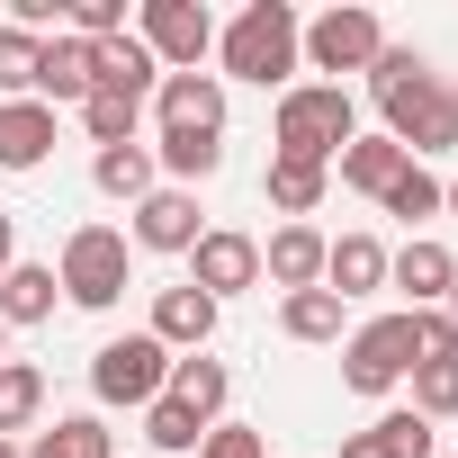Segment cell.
<instances>
[{
    "label": "cell",
    "mask_w": 458,
    "mask_h": 458,
    "mask_svg": "<svg viewBox=\"0 0 458 458\" xmlns=\"http://www.w3.org/2000/svg\"><path fill=\"white\" fill-rule=\"evenodd\" d=\"M90 81H99V90H117V99H135V108H144V99H153V90H162V64H153V55H144V46H135V37H99V46H90Z\"/></svg>",
    "instance_id": "15"
},
{
    "label": "cell",
    "mask_w": 458,
    "mask_h": 458,
    "mask_svg": "<svg viewBox=\"0 0 458 458\" xmlns=\"http://www.w3.org/2000/svg\"><path fill=\"white\" fill-rule=\"evenodd\" d=\"M207 431H216V422H198V413H189V404H171V395H153V404H144V440H153V449H171V458H198V440H207Z\"/></svg>",
    "instance_id": "29"
},
{
    "label": "cell",
    "mask_w": 458,
    "mask_h": 458,
    "mask_svg": "<svg viewBox=\"0 0 458 458\" xmlns=\"http://www.w3.org/2000/svg\"><path fill=\"white\" fill-rule=\"evenodd\" d=\"M90 180L108 189V198H153V144H108V153H90Z\"/></svg>",
    "instance_id": "26"
},
{
    "label": "cell",
    "mask_w": 458,
    "mask_h": 458,
    "mask_svg": "<svg viewBox=\"0 0 458 458\" xmlns=\"http://www.w3.org/2000/svg\"><path fill=\"white\" fill-rule=\"evenodd\" d=\"M0 458H28V449H19V440H0Z\"/></svg>",
    "instance_id": "39"
},
{
    "label": "cell",
    "mask_w": 458,
    "mask_h": 458,
    "mask_svg": "<svg viewBox=\"0 0 458 458\" xmlns=\"http://www.w3.org/2000/svg\"><path fill=\"white\" fill-rule=\"evenodd\" d=\"M126 270H135V243L117 225H72L64 234V261H55V288L81 306V315H108L126 297Z\"/></svg>",
    "instance_id": "4"
},
{
    "label": "cell",
    "mask_w": 458,
    "mask_h": 458,
    "mask_svg": "<svg viewBox=\"0 0 458 458\" xmlns=\"http://www.w3.org/2000/svg\"><path fill=\"white\" fill-rule=\"evenodd\" d=\"M386 216H404V225H422V216H440V180L422 171V162H404L395 180H386V198H377Z\"/></svg>",
    "instance_id": "32"
},
{
    "label": "cell",
    "mask_w": 458,
    "mask_h": 458,
    "mask_svg": "<svg viewBox=\"0 0 458 458\" xmlns=\"http://www.w3.org/2000/svg\"><path fill=\"white\" fill-rule=\"evenodd\" d=\"M55 261H10L0 270V324H46L55 315Z\"/></svg>",
    "instance_id": "19"
},
{
    "label": "cell",
    "mask_w": 458,
    "mask_h": 458,
    "mask_svg": "<svg viewBox=\"0 0 458 458\" xmlns=\"http://www.w3.org/2000/svg\"><path fill=\"white\" fill-rule=\"evenodd\" d=\"M0 360H10V324H0Z\"/></svg>",
    "instance_id": "40"
},
{
    "label": "cell",
    "mask_w": 458,
    "mask_h": 458,
    "mask_svg": "<svg viewBox=\"0 0 458 458\" xmlns=\"http://www.w3.org/2000/svg\"><path fill=\"white\" fill-rule=\"evenodd\" d=\"M342 458H440V449H431V422H422L413 404H395V413H377L369 431H351Z\"/></svg>",
    "instance_id": "18"
},
{
    "label": "cell",
    "mask_w": 458,
    "mask_h": 458,
    "mask_svg": "<svg viewBox=\"0 0 458 458\" xmlns=\"http://www.w3.org/2000/svg\"><path fill=\"white\" fill-rule=\"evenodd\" d=\"M10 261H19V216L0 207V270H10Z\"/></svg>",
    "instance_id": "36"
},
{
    "label": "cell",
    "mask_w": 458,
    "mask_h": 458,
    "mask_svg": "<svg viewBox=\"0 0 458 458\" xmlns=\"http://www.w3.org/2000/svg\"><path fill=\"white\" fill-rule=\"evenodd\" d=\"M28 458H117V440H108V422L99 413H64L55 431H37V449Z\"/></svg>",
    "instance_id": "28"
},
{
    "label": "cell",
    "mask_w": 458,
    "mask_h": 458,
    "mask_svg": "<svg viewBox=\"0 0 458 458\" xmlns=\"http://www.w3.org/2000/svg\"><path fill=\"white\" fill-rule=\"evenodd\" d=\"M171 404H189L198 422H216L225 413V395H234V377H225V360H207V351H189V360H171V386H162Z\"/></svg>",
    "instance_id": "20"
},
{
    "label": "cell",
    "mask_w": 458,
    "mask_h": 458,
    "mask_svg": "<svg viewBox=\"0 0 458 458\" xmlns=\"http://www.w3.org/2000/svg\"><path fill=\"white\" fill-rule=\"evenodd\" d=\"M369 99L386 108V135H395L404 162H422V153H458V90H449L413 46H377V64H369Z\"/></svg>",
    "instance_id": "1"
},
{
    "label": "cell",
    "mask_w": 458,
    "mask_h": 458,
    "mask_svg": "<svg viewBox=\"0 0 458 458\" xmlns=\"http://www.w3.org/2000/svg\"><path fill=\"white\" fill-rule=\"evenodd\" d=\"M90 90H99V81H90V46H81V37H46V64H37V99H46V108H55V99H72V108H81Z\"/></svg>",
    "instance_id": "21"
},
{
    "label": "cell",
    "mask_w": 458,
    "mask_h": 458,
    "mask_svg": "<svg viewBox=\"0 0 458 458\" xmlns=\"http://www.w3.org/2000/svg\"><path fill=\"white\" fill-rule=\"evenodd\" d=\"M413 413H422V422H449V413H458V360L413 369Z\"/></svg>",
    "instance_id": "33"
},
{
    "label": "cell",
    "mask_w": 458,
    "mask_h": 458,
    "mask_svg": "<svg viewBox=\"0 0 458 458\" xmlns=\"http://www.w3.org/2000/svg\"><path fill=\"white\" fill-rule=\"evenodd\" d=\"M261 279L270 288H324V234H315V225H279V234L261 243Z\"/></svg>",
    "instance_id": "14"
},
{
    "label": "cell",
    "mask_w": 458,
    "mask_h": 458,
    "mask_svg": "<svg viewBox=\"0 0 458 458\" xmlns=\"http://www.w3.org/2000/svg\"><path fill=\"white\" fill-rule=\"evenodd\" d=\"M162 386H171V351L153 333H117V342L90 351V395L99 404H153Z\"/></svg>",
    "instance_id": "6"
},
{
    "label": "cell",
    "mask_w": 458,
    "mask_h": 458,
    "mask_svg": "<svg viewBox=\"0 0 458 458\" xmlns=\"http://www.w3.org/2000/svg\"><path fill=\"white\" fill-rule=\"evenodd\" d=\"M377 46H386L377 10H342V0H333L324 19H306V28H297V55H306L315 72H369V64H377Z\"/></svg>",
    "instance_id": "8"
},
{
    "label": "cell",
    "mask_w": 458,
    "mask_h": 458,
    "mask_svg": "<svg viewBox=\"0 0 458 458\" xmlns=\"http://www.w3.org/2000/svg\"><path fill=\"white\" fill-rule=\"evenodd\" d=\"M324 189H333L324 162H288V153H270V207H279L288 225H306V216L324 207Z\"/></svg>",
    "instance_id": "23"
},
{
    "label": "cell",
    "mask_w": 458,
    "mask_h": 458,
    "mask_svg": "<svg viewBox=\"0 0 458 458\" xmlns=\"http://www.w3.org/2000/svg\"><path fill=\"white\" fill-rule=\"evenodd\" d=\"M297 10L288 0H252L243 19H225L216 28V81H252V90H297V72H306V55H297Z\"/></svg>",
    "instance_id": "2"
},
{
    "label": "cell",
    "mask_w": 458,
    "mask_h": 458,
    "mask_svg": "<svg viewBox=\"0 0 458 458\" xmlns=\"http://www.w3.org/2000/svg\"><path fill=\"white\" fill-rule=\"evenodd\" d=\"M189 288H207L216 306L243 297V288H261V243L234 234V225H207V234L189 243Z\"/></svg>",
    "instance_id": "9"
},
{
    "label": "cell",
    "mask_w": 458,
    "mask_h": 458,
    "mask_svg": "<svg viewBox=\"0 0 458 458\" xmlns=\"http://www.w3.org/2000/svg\"><path fill=\"white\" fill-rule=\"evenodd\" d=\"M449 279H458V261H449V243H431V234H413L404 252H386V288H404V297H413V315H422V306H440V297H449Z\"/></svg>",
    "instance_id": "12"
},
{
    "label": "cell",
    "mask_w": 458,
    "mask_h": 458,
    "mask_svg": "<svg viewBox=\"0 0 458 458\" xmlns=\"http://www.w3.org/2000/svg\"><path fill=\"white\" fill-rule=\"evenodd\" d=\"M333 171H342V189H360V198H386V180L404 171V153H395V135H351Z\"/></svg>",
    "instance_id": "22"
},
{
    "label": "cell",
    "mask_w": 458,
    "mask_h": 458,
    "mask_svg": "<svg viewBox=\"0 0 458 458\" xmlns=\"http://www.w3.org/2000/svg\"><path fill=\"white\" fill-rule=\"evenodd\" d=\"M144 333H153L162 351H207V333H216V297L180 279V288L153 297V324H144Z\"/></svg>",
    "instance_id": "13"
},
{
    "label": "cell",
    "mask_w": 458,
    "mask_h": 458,
    "mask_svg": "<svg viewBox=\"0 0 458 458\" xmlns=\"http://www.w3.org/2000/svg\"><path fill=\"white\" fill-rule=\"evenodd\" d=\"M440 315H449V324H458V279H449V297H440Z\"/></svg>",
    "instance_id": "38"
},
{
    "label": "cell",
    "mask_w": 458,
    "mask_h": 458,
    "mask_svg": "<svg viewBox=\"0 0 458 458\" xmlns=\"http://www.w3.org/2000/svg\"><path fill=\"white\" fill-rule=\"evenodd\" d=\"M404 315H413V306H404ZM431 360H458V324H449L440 306L413 315V369H431Z\"/></svg>",
    "instance_id": "34"
},
{
    "label": "cell",
    "mask_w": 458,
    "mask_h": 458,
    "mask_svg": "<svg viewBox=\"0 0 458 458\" xmlns=\"http://www.w3.org/2000/svg\"><path fill=\"white\" fill-rule=\"evenodd\" d=\"M135 126H144V108L135 99H117V90H90L81 99V135L108 153V144H135Z\"/></svg>",
    "instance_id": "30"
},
{
    "label": "cell",
    "mask_w": 458,
    "mask_h": 458,
    "mask_svg": "<svg viewBox=\"0 0 458 458\" xmlns=\"http://www.w3.org/2000/svg\"><path fill=\"white\" fill-rule=\"evenodd\" d=\"M37 64H46V37L0 28V90H10V99H37Z\"/></svg>",
    "instance_id": "31"
},
{
    "label": "cell",
    "mask_w": 458,
    "mask_h": 458,
    "mask_svg": "<svg viewBox=\"0 0 458 458\" xmlns=\"http://www.w3.org/2000/svg\"><path fill=\"white\" fill-rule=\"evenodd\" d=\"M198 458H270V440H261V431H243V422H216V431L198 440Z\"/></svg>",
    "instance_id": "35"
},
{
    "label": "cell",
    "mask_w": 458,
    "mask_h": 458,
    "mask_svg": "<svg viewBox=\"0 0 458 458\" xmlns=\"http://www.w3.org/2000/svg\"><path fill=\"white\" fill-rule=\"evenodd\" d=\"M198 234H207V225H198V189H153V198H135V252H180V261H189Z\"/></svg>",
    "instance_id": "11"
},
{
    "label": "cell",
    "mask_w": 458,
    "mask_h": 458,
    "mask_svg": "<svg viewBox=\"0 0 458 458\" xmlns=\"http://www.w3.org/2000/svg\"><path fill=\"white\" fill-rule=\"evenodd\" d=\"M46 413V369L37 360H0V440H19Z\"/></svg>",
    "instance_id": "25"
},
{
    "label": "cell",
    "mask_w": 458,
    "mask_h": 458,
    "mask_svg": "<svg viewBox=\"0 0 458 458\" xmlns=\"http://www.w3.org/2000/svg\"><path fill=\"white\" fill-rule=\"evenodd\" d=\"M413 377V315H377L342 342V386L351 395H395Z\"/></svg>",
    "instance_id": "5"
},
{
    "label": "cell",
    "mask_w": 458,
    "mask_h": 458,
    "mask_svg": "<svg viewBox=\"0 0 458 458\" xmlns=\"http://www.w3.org/2000/svg\"><path fill=\"white\" fill-rule=\"evenodd\" d=\"M135 46H144L162 72H198V64L216 55L207 0H144V10H135Z\"/></svg>",
    "instance_id": "7"
},
{
    "label": "cell",
    "mask_w": 458,
    "mask_h": 458,
    "mask_svg": "<svg viewBox=\"0 0 458 458\" xmlns=\"http://www.w3.org/2000/svg\"><path fill=\"white\" fill-rule=\"evenodd\" d=\"M279 333H288V342H342V297H333V288H297V297L279 306Z\"/></svg>",
    "instance_id": "27"
},
{
    "label": "cell",
    "mask_w": 458,
    "mask_h": 458,
    "mask_svg": "<svg viewBox=\"0 0 458 458\" xmlns=\"http://www.w3.org/2000/svg\"><path fill=\"white\" fill-rule=\"evenodd\" d=\"M55 153V108L46 99H0V171H37Z\"/></svg>",
    "instance_id": "17"
},
{
    "label": "cell",
    "mask_w": 458,
    "mask_h": 458,
    "mask_svg": "<svg viewBox=\"0 0 458 458\" xmlns=\"http://www.w3.org/2000/svg\"><path fill=\"white\" fill-rule=\"evenodd\" d=\"M153 171H171V189L216 180L225 171V135H153Z\"/></svg>",
    "instance_id": "24"
},
{
    "label": "cell",
    "mask_w": 458,
    "mask_h": 458,
    "mask_svg": "<svg viewBox=\"0 0 458 458\" xmlns=\"http://www.w3.org/2000/svg\"><path fill=\"white\" fill-rule=\"evenodd\" d=\"M153 117H162V135H225V81L216 72H162Z\"/></svg>",
    "instance_id": "10"
},
{
    "label": "cell",
    "mask_w": 458,
    "mask_h": 458,
    "mask_svg": "<svg viewBox=\"0 0 458 458\" xmlns=\"http://www.w3.org/2000/svg\"><path fill=\"white\" fill-rule=\"evenodd\" d=\"M360 135V108H351V90L342 81H297V90H279V117H270V144L288 153V162H342V144Z\"/></svg>",
    "instance_id": "3"
},
{
    "label": "cell",
    "mask_w": 458,
    "mask_h": 458,
    "mask_svg": "<svg viewBox=\"0 0 458 458\" xmlns=\"http://www.w3.org/2000/svg\"><path fill=\"white\" fill-rule=\"evenodd\" d=\"M324 288L351 306V297H377L386 288V243L377 234H342V243H324Z\"/></svg>",
    "instance_id": "16"
},
{
    "label": "cell",
    "mask_w": 458,
    "mask_h": 458,
    "mask_svg": "<svg viewBox=\"0 0 458 458\" xmlns=\"http://www.w3.org/2000/svg\"><path fill=\"white\" fill-rule=\"evenodd\" d=\"M440 216H458V180H440Z\"/></svg>",
    "instance_id": "37"
}]
</instances>
